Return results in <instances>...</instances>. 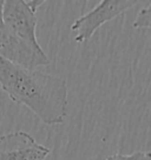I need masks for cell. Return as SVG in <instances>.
I'll list each match as a JSON object with an SVG mask.
<instances>
[{
    "mask_svg": "<svg viewBox=\"0 0 151 160\" xmlns=\"http://www.w3.org/2000/svg\"><path fill=\"white\" fill-rule=\"evenodd\" d=\"M51 150L38 144L25 131H14L0 137V160H45Z\"/></svg>",
    "mask_w": 151,
    "mask_h": 160,
    "instance_id": "277c9868",
    "label": "cell"
},
{
    "mask_svg": "<svg viewBox=\"0 0 151 160\" xmlns=\"http://www.w3.org/2000/svg\"><path fill=\"white\" fill-rule=\"evenodd\" d=\"M0 58L29 70H35L39 66H47L51 64L47 54H38L33 52L10 34L4 26L0 27Z\"/></svg>",
    "mask_w": 151,
    "mask_h": 160,
    "instance_id": "5b68a950",
    "label": "cell"
},
{
    "mask_svg": "<svg viewBox=\"0 0 151 160\" xmlns=\"http://www.w3.org/2000/svg\"><path fill=\"white\" fill-rule=\"evenodd\" d=\"M150 24H151V4L148 2V5L145 7H143L138 12V14H137L132 26L135 28H137V30H150Z\"/></svg>",
    "mask_w": 151,
    "mask_h": 160,
    "instance_id": "8992f818",
    "label": "cell"
},
{
    "mask_svg": "<svg viewBox=\"0 0 151 160\" xmlns=\"http://www.w3.org/2000/svg\"><path fill=\"white\" fill-rule=\"evenodd\" d=\"M141 2L136 0H102L101 2L86 14L79 17L71 25V31L75 32L76 42H85L96 33L102 26L125 13L128 10Z\"/></svg>",
    "mask_w": 151,
    "mask_h": 160,
    "instance_id": "3957f363",
    "label": "cell"
},
{
    "mask_svg": "<svg viewBox=\"0 0 151 160\" xmlns=\"http://www.w3.org/2000/svg\"><path fill=\"white\" fill-rule=\"evenodd\" d=\"M5 0H0V27H3V6Z\"/></svg>",
    "mask_w": 151,
    "mask_h": 160,
    "instance_id": "ba28073f",
    "label": "cell"
},
{
    "mask_svg": "<svg viewBox=\"0 0 151 160\" xmlns=\"http://www.w3.org/2000/svg\"><path fill=\"white\" fill-rule=\"evenodd\" d=\"M0 86L12 101L26 106L46 125H60L67 115L64 78L29 70L0 58Z\"/></svg>",
    "mask_w": 151,
    "mask_h": 160,
    "instance_id": "6da1fadb",
    "label": "cell"
},
{
    "mask_svg": "<svg viewBox=\"0 0 151 160\" xmlns=\"http://www.w3.org/2000/svg\"><path fill=\"white\" fill-rule=\"evenodd\" d=\"M44 0H6L3 6V26L15 39L38 53L46 54L37 38V10Z\"/></svg>",
    "mask_w": 151,
    "mask_h": 160,
    "instance_id": "7a4b0ae2",
    "label": "cell"
},
{
    "mask_svg": "<svg viewBox=\"0 0 151 160\" xmlns=\"http://www.w3.org/2000/svg\"><path fill=\"white\" fill-rule=\"evenodd\" d=\"M106 160H150V152H141L137 151L131 154H122V153H115L109 155Z\"/></svg>",
    "mask_w": 151,
    "mask_h": 160,
    "instance_id": "52a82bcc",
    "label": "cell"
}]
</instances>
